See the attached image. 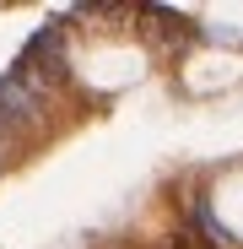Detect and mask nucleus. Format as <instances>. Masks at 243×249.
Masks as SVG:
<instances>
[{
    "instance_id": "nucleus-1",
    "label": "nucleus",
    "mask_w": 243,
    "mask_h": 249,
    "mask_svg": "<svg viewBox=\"0 0 243 249\" xmlns=\"http://www.w3.org/2000/svg\"><path fill=\"white\" fill-rule=\"evenodd\" d=\"M238 71H243L238 54H227V49H206V54H194V60L184 65V81H189L194 92H216V87H227V81H238Z\"/></svg>"
},
{
    "instance_id": "nucleus-2",
    "label": "nucleus",
    "mask_w": 243,
    "mask_h": 249,
    "mask_svg": "<svg viewBox=\"0 0 243 249\" xmlns=\"http://www.w3.org/2000/svg\"><path fill=\"white\" fill-rule=\"evenodd\" d=\"M211 212H216V222L227 233L243 238V168H232V174H222L211 184Z\"/></svg>"
}]
</instances>
